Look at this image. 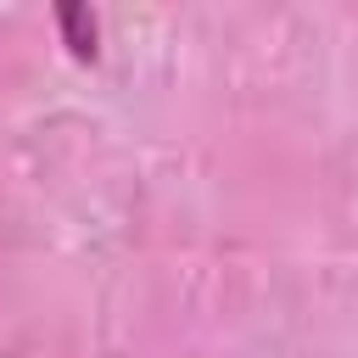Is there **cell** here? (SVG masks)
Returning a JSON list of instances; mask_svg holds the SVG:
<instances>
[{
  "label": "cell",
  "mask_w": 358,
  "mask_h": 358,
  "mask_svg": "<svg viewBox=\"0 0 358 358\" xmlns=\"http://www.w3.org/2000/svg\"><path fill=\"white\" fill-rule=\"evenodd\" d=\"M56 34H62V45H67L73 62H95V56H101V22H95L90 6L62 0V6H56Z\"/></svg>",
  "instance_id": "cell-1"
}]
</instances>
